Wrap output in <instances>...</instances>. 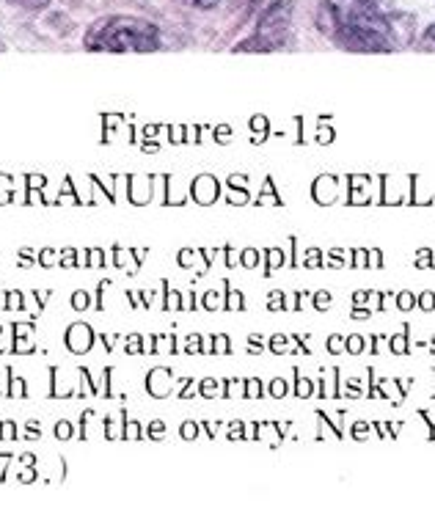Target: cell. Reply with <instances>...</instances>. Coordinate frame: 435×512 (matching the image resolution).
Segmentation results:
<instances>
[{
  "mask_svg": "<svg viewBox=\"0 0 435 512\" xmlns=\"http://www.w3.org/2000/svg\"><path fill=\"white\" fill-rule=\"evenodd\" d=\"M320 23L325 34L334 36V42L347 50L386 53L397 47L391 17L380 12L372 0H323Z\"/></svg>",
  "mask_w": 435,
  "mask_h": 512,
  "instance_id": "6da1fadb",
  "label": "cell"
},
{
  "mask_svg": "<svg viewBox=\"0 0 435 512\" xmlns=\"http://www.w3.org/2000/svg\"><path fill=\"white\" fill-rule=\"evenodd\" d=\"M86 47L97 53H152L160 47V31L149 20L116 14L91 28Z\"/></svg>",
  "mask_w": 435,
  "mask_h": 512,
  "instance_id": "7a4b0ae2",
  "label": "cell"
},
{
  "mask_svg": "<svg viewBox=\"0 0 435 512\" xmlns=\"http://www.w3.org/2000/svg\"><path fill=\"white\" fill-rule=\"evenodd\" d=\"M287 31H290V3L273 0L268 9H262L257 34L243 45H237V50H276L287 42Z\"/></svg>",
  "mask_w": 435,
  "mask_h": 512,
  "instance_id": "3957f363",
  "label": "cell"
},
{
  "mask_svg": "<svg viewBox=\"0 0 435 512\" xmlns=\"http://www.w3.org/2000/svg\"><path fill=\"white\" fill-rule=\"evenodd\" d=\"M419 47H422V50H433V53H435V25H430V28L424 31Z\"/></svg>",
  "mask_w": 435,
  "mask_h": 512,
  "instance_id": "277c9868",
  "label": "cell"
},
{
  "mask_svg": "<svg viewBox=\"0 0 435 512\" xmlns=\"http://www.w3.org/2000/svg\"><path fill=\"white\" fill-rule=\"evenodd\" d=\"M12 3H20V6H25V9H42V6H47L50 0H12Z\"/></svg>",
  "mask_w": 435,
  "mask_h": 512,
  "instance_id": "5b68a950",
  "label": "cell"
},
{
  "mask_svg": "<svg viewBox=\"0 0 435 512\" xmlns=\"http://www.w3.org/2000/svg\"><path fill=\"white\" fill-rule=\"evenodd\" d=\"M193 6H199V9H212V6H218V0H188Z\"/></svg>",
  "mask_w": 435,
  "mask_h": 512,
  "instance_id": "8992f818",
  "label": "cell"
}]
</instances>
